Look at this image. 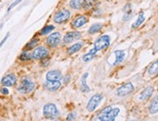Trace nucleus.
<instances>
[{"instance_id": "ddd939ff", "label": "nucleus", "mask_w": 158, "mask_h": 121, "mask_svg": "<svg viewBox=\"0 0 158 121\" xmlns=\"http://www.w3.org/2000/svg\"><path fill=\"white\" fill-rule=\"evenodd\" d=\"M46 79H47V81H61L63 79V75L60 71L53 70L48 72L47 75H46Z\"/></svg>"}, {"instance_id": "dca6fc26", "label": "nucleus", "mask_w": 158, "mask_h": 121, "mask_svg": "<svg viewBox=\"0 0 158 121\" xmlns=\"http://www.w3.org/2000/svg\"><path fill=\"white\" fill-rule=\"evenodd\" d=\"M115 54V61H114V65H118V64L122 63L124 61V58H125V51L124 50H115L114 52Z\"/></svg>"}, {"instance_id": "1a4fd4ad", "label": "nucleus", "mask_w": 158, "mask_h": 121, "mask_svg": "<svg viewBox=\"0 0 158 121\" xmlns=\"http://www.w3.org/2000/svg\"><path fill=\"white\" fill-rule=\"evenodd\" d=\"M60 40H61V34L59 32H54L47 38V45L51 48H55L59 45Z\"/></svg>"}, {"instance_id": "f03ea898", "label": "nucleus", "mask_w": 158, "mask_h": 121, "mask_svg": "<svg viewBox=\"0 0 158 121\" xmlns=\"http://www.w3.org/2000/svg\"><path fill=\"white\" fill-rule=\"evenodd\" d=\"M43 114L48 119H54V118L59 116L60 112H59L57 106L55 104H47L43 108Z\"/></svg>"}, {"instance_id": "9b49d317", "label": "nucleus", "mask_w": 158, "mask_h": 121, "mask_svg": "<svg viewBox=\"0 0 158 121\" xmlns=\"http://www.w3.org/2000/svg\"><path fill=\"white\" fill-rule=\"evenodd\" d=\"M80 37H81L80 32L71 31V32L67 33V34L65 35V37H63V42H65V44H69L71 42H73V41L80 39Z\"/></svg>"}, {"instance_id": "2eb2a0df", "label": "nucleus", "mask_w": 158, "mask_h": 121, "mask_svg": "<svg viewBox=\"0 0 158 121\" xmlns=\"http://www.w3.org/2000/svg\"><path fill=\"white\" fill-rule=\"evenodd\" d=\"M153 91H154L153 87L148 86L147 88H146L142 92L141 95H140V100H142V101H146V100H148L149 98L152 96V94H153Z\"/></svg>"}, {"instance_id": "0eeeda50", "label": "nucleus", "mask_w": 158, "mask_h": 121, "mask_svg": "<svg viewBox=\"0 0 158 121\" xmlns=\"http://www.w3.org/2000/svg\"><path fill=\"white\" fill-rule=\"evenodd\" d=\"M48 54H49V51L47 48L44 47H38L32 51L31 57L35 59H43L47 57Z\"/></svg>"}, {"instance_id": "f257e3e1", "label": "nucleus", "mask_w": 158, "mask_h": 121, "mask_svg": "<svg viewBox=\"0 0 158 121\" xmlns=\"http://www.w3.org/2000/svg\"><path fill=\"white\" fill-rule=\"evenodd\" d=\"M118 108L106 107L101 110V112L96 117L95 121H114L119 113Z\"/></svg>"}, {"instance_id": "a878e982", "label": "nucleus", "mask_w": 158, "mask_h": 121, "mask_svg": "<svg viewBox=\"0 0 158 121\" xmlns=\"http://www.w3.org/2000/svg\"><path fill=\"white\" fill-rule=\"evenodd\" d=\"M54 29H55L54 25H47V26H45L41 30V31H40V34H41V35H46V34H48V33L52 32Z\"/></svg>"}, {"instance_id": "f8f14e48", "label": "nucleus", "mask_w": 158, "mask_h": 121, "mask_svg": "<svg viewBox=\"0 0 158 121\" xmlns=\"http://www.w3.org/2000/svg\"><path fill=\"white\" fill-rule=\"evenodd\" d=\"M88 22V17L86 16H83V15H81V16H77V17H75L74 19L72 20V26L74 28H80L82 27L84 24H86Z\"/></svg>"}, {"instance_id": "f704fd0d", "label": "nucleus", "mask_w": 158, "mask_h": 121, "mask_svg": "<svg viewBox=\"0 0 158 121\" xmlns=\"http://www.w3.org/2000/svg\"><path fill=\"white\" fill-rule=\"evenodd\" d=\"M56 121H57V120H56Z\"/></svg>"}, {"instance_id": "a211bd4d", "label": "nucleus", "mask_w": 158, "mask_h": 121, "mask_svg": "<svg viewBox=\"0 0 158 121\" xmlns=\"http://www.w3.org/2000/svg\"><path fill=\"white\" fill-rule=\"evenodd\" d=\"M97 52H98V50H97L95 48H93L88 53H86V54L83 55L82 60L85 61V62H89V61H91L92 59L95 57V55L97 54Z\"/></svg>"}, {"instance_id": "412c9836", "label": "nucleus", "mask_w": 158, "mask_h": 121, "mask_svg": "<svg viewBox=\"0 0 158 121\" xmlns=\"http://www.w3.org/2000/svg\"><path fill=\"white\" fill-rule=\"evenodd\" d=\"M124 17H123V20H128L130 17H131V14H132V10H131V5L127 4L126 6L124 7Z\"/></svg>"}, {"instance_id": "aec40b11", "label": "nucleus", "mask_w": 158, "mask_h": 121, "mask_svg": "<svg viewBox=\"0 0 158 121\" xmlns=\"http://www.w3.org/2000/svg\"><path fill=\"white\" fill-rule=\"evenodd\" d=\"M81 48H82V43H76L75 45L71 46V47L68 48L67 53L68 54H73V53H75L80 50Z\"/></svg>"}, {"instance_id": "72a5a7b5", "label": "nucleus", "mask_w": 158, "mask_h": 121, "mask_svg": "<svg viewBox=\"0 0 158 121\" xmlns=\"http://www.w3.org/2000/svg\"><path fill=\"white\" fill-rule=\"evenodd\" d=\"M41 63H42L43 66H48L49 65V60H43Z\"/></svg>"}, {"instance_id": "5701e85b", "label": "nucleus", "mask_w": 158, "mask_h": 121, "mask_svg": "<svg viewBox=\"0 0 158 121\" xmlns=\"http://www.w3.org/2000/svg\"><path fill=\"white\" fill-rule=\"evenodd\" d=\"M101 26H103V25H101V24H93L90 28H89L88 33H89V34H94V33L99 32L101 29Z\"/></svg>"}, {"instance_id": "f3484780", "label": "nucleus", "mask_w": 158, "mask_h": 121, "mask_svg": "<svg viewBox=\"0 0 158 121\" xmlns=\"http://www.w3.org/2000/svg\"><path fill=\"white\" fill-rule=\"evenodd\" d=\"M88 76H89V74L85 73L82 76V78H81V90H82L83 92H89L90 91V87L88 86L87 82H86Z\"/></svg>"}, {"instance_id": "393cba45", "label": "nucleus", "mask_w": 158, "mask_h": 121, "mask_svg": "<svg viewBox=\"0 0 158 121\" xmlns=\"http://www.w3.org/2000/svg\"><path fill=\"white\" fill-rule=\"evenodd\" d=\"M158 63H157V61H155L154 63H152L151 65L149 66V68H148V74L149 75H155V74H157V71H158Z\"/></svg>"}, {"instance_id": "20e7f679", "label": "nucleus", "mask_w": 158, "mask_h": 121, "mask_svg": "<svg viewBox=\"0 0 158 121\" xmlns=\"http://www.w3.org/2000/svg\"><path fill=\"white\" fill-rule=\"evenodd\" d=\"M70 17V12L67 9H61L56 13L54 16V22L57 24H63L67 22V19Z\"/></svg>"}, {"instance_id": "c85d7f7f", "label": "nucleus", "mask_w": 158, "mask_h": 121, "mask_svg": "<svg viewBox=\"0 0 158 121\" xmlns=\"http://www.w3.org/2000/svg\"><path fill=\"white\" fill-rule=\"evenodd\" d=\"M32 57H31V54H29V52H22L21 55H20V59L22 61H29L30 60Z\"/></svg>"}, {"instance_id": "4468645a", "label": "nucleus", "mask_w": 158, "mask_h": 121, "mask_svg": "<svg viewBox=\"0 0 158 121\" xmlns=\"http://www.w3.org/2000/svg\"><path fill=\"white\" fill-rule=\"evenodd\" d=\"M62 86V83H61L60 81H47L45 82V87L50 91H56L58 90L60 87Z\"/></svg>"}, {"instance_id": "c756f323", "label": "nucleus", "mask_w": 158, "mask_h": 121, "mask_svg": "<svg viewBox=\"0 0 158 121\" xmlns=\"http://www.w3.org/2000/svg\"><path fill=\"white\" fill-rule=\"evenodd\" d=\"M76 116H77V113H76V112H70L69 114L67 115V121H73V120H75Z\"/></svg>"}, {"instance_id": "9d476101", "label": "nucleus", "mask_w": 158, "mask_h": 121, "mask_svg": "<svg viewBox=\"0 0 158 121\" xmlns=\"http://www.w3.org/2000/svg\"><path fill=\"white\" fill-rule=\"evenodd\" d=\"M16 82H17V78H16V76L13 74L6 75V76L3 77V79H1V83L3 84L5 87L15 85Z\"/></svg>"}, {"instance_id": "cd10ccee", "label": "nucleus", "mask_w": 158, "mask_h": 121, "mask_svg": "<svg viewBox=\"0 0 158 121\" xmlns=\"http://www.w3.org/2000/svg\"><path fill=\"white\" fill-rule=\"evenodd\" d=\"M37 44H38V39H37V38H36V39H32L29 44H27V46H25V48H27V50H30V48H35Z\"/></svg>"}, {"instance_id": "7c9ffc66", "label": "nucleus", "mask_w": 158, "mask_h": 121, "mask_svg": "<svg viewBox=\"0 0 158 121\" xmlns=\"http://www.w3.org/2000/svg\"><path fill=\"white\" fill-rule=\"evenodd\" d=\"M21 1H22V0H16L15 2H13V3H12L11 5H10V7L8 8V12L11 11V10H12L13 8H14V7H16L19 3H21Z\"/></svg>"}, {"instance_id": "bb28decb", "label": "nucleus", "mask_w": 158, "mask_h": 121, "mask_svg": "<svg viewBox=\"0 0 158 121\" xmlns=\"http://www.w3.org/2000/svg\"><path fill=\"white\" fill-rule=\"evenodd\" d=\"M94 3H95V0H84L83 8H85V9H91L92 7L94 6Z\"/></svg>"}, {"instance_id": "2f4dec72", "label": "nucleus", "mask_w": 158, "mask_h": 121, "mask_svg": "<svg viewBox=\"0 0 158 121\" xmlns=\"http://www.w3.org/2000/svg\"><path fill=\"white\" fill-rule=\"evenodd\" d=\"M9 36H10V34H9V33H7V34H6V36H5V37L3 38V40H2L1 42H0V48H1L2 46L4 45V44H5V42H6V41H7V39H8V38H9Z\"/></svg>"}, {"instance_id": "b1692460", "label": "nucleus", "mask_w": 158, "mask_h": 121, "mask_svg": "<svg viewBox=\"0 0 158 121\" xmlns=\"http://www.w3.org/2000/svg\"><path fill=\"white\" fill-rule=\"evenodd\" d=\"M149 113L151 114H155L157 112V110H158V102H157V97H155V100L153 103H151L149 107Z\"/></svg>"}, {"instance_id": "473e14b6", "label": "nucleus", "mask_w": 158, "mask_h": 121, "mask_svg": "<svg viewBox=\"0 0 158 121\" xmlns=\"http://www.w3.org/2000/svg\"><path fill=\"white\" fill-rule=\"evenodd\" d=\"M0 91H1V93H2V94H4V95H8V94H9V90L7 89L6 87H2Z\"/></svg>"}, {"instance_id": "39448f33", "label": "nucleus", "mask_w": 158, "mask_h": 121, "mask_svg": "<svg viewBox=\"0 0 158 121\" xmlns=\"http://www.w3.org/2000/svg\"><path fill=\"white\" fill-rule=\"evenodd\" d=\"M109 44H110V37H109L108 35H104L97 39V41L95 42V47L94 48L98 51H100L104 50V48H108Z\"/></svg>"}, {"instance_id": "6ab92c4d", "label": "nucleus", "mask_w": 158, "mask_h": 121, "mask_svg": "<svg viewBox=\"0 0 158 121\" xmlns=\"http://www.w3.org/2000/svg\"><path fill=\"white\" fill-rule=\"evenodd\" d=\"M84 0H70L69 6L74 10H79L83 8Z\"/></svg>"}, {"instance_id": "6e6552de", "label": "nucleus", "mask_w": 158, "mask_h": 121, "mask_svg": "<svg viewBox=\"0 0 158 121\" xmlns=\"http://www.w3.org/2000/svg\"><path fill=\"white\" fill-rule=\"evenodd\" d=\"M134 91V85L132 83H126L124 85H122L117 89V95L119 97H124L129 95L130 93Z\"/></svg>"}, {"instance_id": "423d86ee", "label": "nucleus", "mask_w": 158, "mask_h": 121, "mask_svg": "<svg viewBox=\"0 0 158 121\" xmlns=\"http://www.w3.org/2000/svg\"><path fill=\"white\" fill-rule=\"evenodd\" d=\"M103 94H95L94 96H92L87 105V110L89 112H94L100 104V102L103 100Z\"/></svg>"}, {"instance_id": "4be33fe9", "label": "nucleus", "mask_w": 158, "mask_h": 121, "mask_svg": "<svg viewBox=\"0 0 158 121\" xmlns=\"http://www.w3.org/2000/svg\"><path fill=\"white\" fill-rule=\"evenodd\" d=\"M144 19H146V17H144V13H141V14L138 16V19H137V20H136V22L133 24V27L134 28H136V27H139L140 25H141L142 22H144Z\"/></svg>"}, {"instance_id": "7ed1b4c3", "label": "nucleus", "mask_w": 158, "mask_h": 121, "mask_svg": "<svg viewBox=\"0 0 158 121\" xmlns=\"http://www.w3.org/2000/svg\"><path fill=\"white\" fill-rule=\"evenodd\" d=\"M34 89V83L29 79L24 78L22 79L21 83L18 86V91L21 93H29Z\"/></svg>"}]
</instances>
